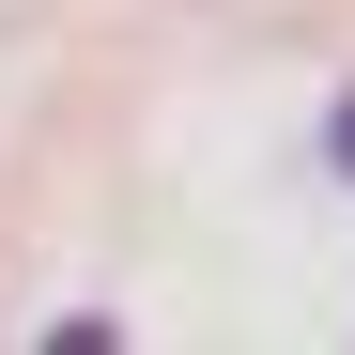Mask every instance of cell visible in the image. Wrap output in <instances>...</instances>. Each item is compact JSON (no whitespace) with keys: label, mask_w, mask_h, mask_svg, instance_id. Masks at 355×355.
I'll use <instances>...</instances> for the list:
<instances>
[{"label":"cell","mask_w":355,"mask_h":355,"mask_svg":"<svg viewBox=\"0 0 355 355\" xmlns=\"http://www.w3.org/2000/svg\"><path fill=\"white\" fill-rule=\"evenodd\" d=\"M340 170H355V93H340Z\"/></svg>","instance_id":"cell-1"}]
</instances>
